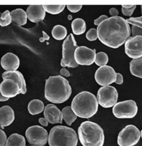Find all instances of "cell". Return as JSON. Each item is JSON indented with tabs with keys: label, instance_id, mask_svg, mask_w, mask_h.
I'll return each instance as SVG.
<instances>
[{
	"label": "cell",
	"instance_id": "cell-14",
	"mask_svg": "<svg viewBox=\"0 0 142 146\" xmlns=\"http://www.w3.org/2000/svg\"><path fill=\"white\" fill-rule=\"evenodd\" d=\"M0 92L4 98L9 99L21 94L18 85L11 79L4 80L0 84Z\"/></svg>",
	"mask_w": 142,
	"mask_h": 146
},
{
	"label": "cell",
	"instance_id": "cell-44",
	"mask_svg": "<svg viewBox=\"0 0 142 146\" xmlns=\"http://www.w3.org/2000/svg\"><path fill=\"white\" fill-rule=\"evenodd\" d=\"M72 18V16H71V15H68V19L69 20H71Z\"/></svg>",
	"mask_w": 142,
	"mask_h": 146
},
{
	"label": "cell",
	"instance_id": "cell-21",
	"mask_svg": "<svg viewBox=\"0 0 142 146\" xmlns=\"http://www.w3.org/2000/svg\"><path fill=\"white\" fill-rule=\"evenodd\" d=\"M45 106L43 102L38 99H34L30 102L28 110L32 115H38L44 111Z\"/></svg>",
	"mask_w": 142,
	"mask_h": 146
},
{
	"label": "cell",
	"instance_id": "cell-16",
	"mask_svg": "<svg viewBox=\"0 0 142 146\" xmlns=\"http://www.w3.org/2000/svg\"><path fill=\"white\" fill-rule=\"evenodd\" d=\"M1 65L6 71L17 70L20 65V61L18 57L14 53L8 52L2 57Z\"/></svg>",
	"mask_w": 142,
	"mask_h": 146
},
{
	"label": "cell",
	"instance_id": "cell-22",
	"mask_svg": "<svg viewBox=\"0 0 142 146\" xmlns=\"http://www.w3.org/2000/svg\"><path fill=\"white\" fill-rule=\"evenodd\" d=\"M130 70L133 76L142 78V56L131 61Z\"/></svg>",
	"mask_w": 142,
	"mask_h": 146
},
{
	"label": "cell",
	"instance_id": "cell-13",
	"mask_svg": "<svg viewBox=\"0 0 142 146\" xmlns=\"http://www.w3.org/2000/svg\"><path fill=\"white\" fill-rule=\"evenodd\" d=\"M125 53L128 57L137 59L142 56V36L130 37L125 44Z\"/></svg>",
	"mask_w": 142,
	"mask_h": 146
},
{
	"label": "cell",
	"instance_id": "cell-15",
	"mask_svg": "<svg viewBox=\"0 0 142 146\" xmlns=\"http://www.w3.org/2000/svg\"><path fill=\"white\" fill-rule=\"evenodd\" d=\"M44 117L51 124H62L63 120L61 111L54 104H48L45 107Z\"/></svg>",
	"mask_w": 142,
	"mask_h": 146
},
{
	"label": "cell",
	"instance_id": "cell-41",
	"mask_svg": "<svg viewBox=\"0 0 142 146\" xmlns=\"http://www.w3.org/2000/svg\"><path fill=\"white\" fill-rule=\"evenodd\" d=\"M109 13L112 17L117 16L118 14V11L115 8H112L109 10Z\"/></svg>",
	"mask_w": 142,
	"mask_h": 146
},
{
	"label": "cell",
	"instance_id": "cell-26",
	"mask_svg": "<svg viewBox=\"0 0 142 146\" xmlns=\"http://www.w3.org/2000/svg\"><path fill=\"white\" fill-rule=\"evenodd\" d=\"M67 31L65 26L58 25L53 27L52 31V35L54 39L57 40L64 39L67 36Z\"/></svg>",
	"mask_w": 142,
	"mask_h": 146
},
{
	"label": "cell",
	"instance_id": "cell-9",
	"mask_svg": "<svg viewBox=\"0 0 142 146\" xmlns=\"http://www.w3.org/2000/svg\"><path fill=\"white\" fill-rule=\"evenodd\" d=\"M118 96V92L114 87L103 86L98 91L96 98L100 106L105 108H109L116 104Z\"/></svg>",
	"mask_w": 142,
	"mask_h": 146
},
{
	"label": "cell",
	"instance_id": "cell-32",
	"mask_svg": "<svg viewBox=\"0 0 142 146\" xmlns=\"http://www.w3.org/2000/svg\"><path fill=\"white\" fill-rule=\"evenodd\" d=\"M131 31L133 36H142V28L133 25Z\"/></svg>",
	"mask_w": 142,
	"mask_h": 146
},
{
	"label": "cell",
	"instance_id": "cell-8",
	"mask_svg": "<svg viewBox=\"0 0 142 146\" xmlns=\"http://www.w3.org/2000/svg\"><path fill=\"white\" fill-rule=\"evenodd\" d=\"M138 108L135 101L127 100L116 103L113 107V115L118 119H131L137 115Z\"/></svg>",
	"mask_w": 142,
	"mask_h": 146
},
{
	"label": "cell",
	"instance_id": "cell-2",
	"mask_svg": "<svg viewBox=\"0 0 142 146\" xmlns=\"http://www.w3.org/2000/svg\"><path fill=\"white\" fill-rule=\"evenodd\" d=\"M71 93L72 89L69 82L62 76H50L46 80L45 97L52 103H64L69 98Z\"/></svg>",
	"mask_w": 142,
	"mask_h": 146
},
{
	"label": "cell",
	"instance_id": "cell-39",
	"mask_svg": "<svg viewBox=\"0 0 142 146\" xmlns=\"http://www.w3.org/2000/svg\"><path fill=\"white\" fill-rule=\"evenodd\" d=\"M60 74L64 77H69L70 76V73L67 69L63 68L60 70Z\"/></svg>",
	"mask_w": 142,
	"mask_h": 146
},
{
	"label": "cell",
	"instance_id": "cell-37",
	"mask_svg": "<svg viewBox=\"0 0 142 146\" xmlns=\"http://www.w3.org/2000/svg\"><path fill=\"white\" fill-rule=\"evenodd\" d=\"M124 82V78L122 74L120 73H116V79L115 83L118 85H122Z\"/></svg>",
	"mask_w": 142,
	"mask_h": 146
},
{
	"label": "cell",
	"instance_id": "cell-17",
	"mask_svg": "<svg viewBox=\"0 0 142 146\" xmlns=\"http://www.w3.org/2000/svg\"><path fill=\"white\" fill-rule=\"evenodd\" d=\"M3 80L11 79L16 82L20 89L21 94H26L27 88L26 80L21 72L18 70L9 71L3 72L2 75Z\"/></svg>",
	"mask_w": 142,
	"mask_h": 146
},
{
	"label": "cell",
	"instance_id": "cell-45",
	"mask_svg": "<svg viewBox=\"0 0 142 146\" xmlns=\"http://www.w3.org/2000/svg\"><path fill=\"white\" fill-rule=\"evenodd\" d=\"M141 137L142 139V129L141 131Z\"/></svg>",
	"mask_w": 142,
	"mask_h": 146
},
{
	"label": "cell",
	"instance_id": "cell-24",
	"mask_svg": "<svg viewBox=\"0 0 142 146\" xmlns=\"http://www.w3.org/2000/svg\"><path fill=\"white\" fill-rule=\"evenodd\" d=\"M5 146H26V141L23 136L14 133L8 139Z\"/></svg>",
	"mask_w": 142,
	"mask_h": 146
},
{
	"label": "cell",
	"instance_id": "cell-20",
	"mask_svg": "<svg viewBox=\"0 0 142 146\" xmlns=\"http://www.w3.org/2000/svg\"><path fill=\"white\" fill-rule=\"evenodd\" d=\"M12 20L20 26L26 25L27 22V13L24 10L17 9L11 12Z\"/></svg>",
	"mask_w": 142,
	"mask_h": 146
},
{
	"label": "cell",
	"instance_id": "cell-1",
	"mask_svg": "<svg viewBox=\"0 0 142 146\" xmlns=\"http://www.w3.org/2000/svg\"><path fill=\"white\" fill-rule=\"evenodd\" d=\"M98 38L104 45L113 48L122 46L130 37L129 23L120 16L108 18L97 28Z\"/></svg>",
	"mask_w": 142,
	"mask_h": 146
},
{
	"label": "cell",
	"instance_id": "cell-36",
	"mask_svg": "<svg viewBox=\"0 0 142 146\" xmlns=\"http://www.w3.org/2000/svg\"><path fill=\"white\" fill-rule=\"evenodd\" d=\"M108 18V17L106 15H101L98 19L95 20L94 21V24L95 25L98 26L103 21L105 20Z\"/></svg>",
	"mask_w": 142,
	"mask_h": 146
},
{
	"label": "cell",
	"instance_id": "cell-43",
	"mask_svg": "<svg viewBox=\"0 0 142 146\" xmlns=\"http://www.w3.org/2000/svg\"><path fill=\"white\" fill-rule=\"evenodd\" d=\"M122 6L123 8L128 9L133 8L134 6V5H122Z\"/></svg>",
	"mask_w": 142,
	"mask_h": 146
},
{
	"label": "cell",
	"instance_id": "cell-18",
	"mask_svg": "<svg viewBox=\"0 0 142 146\" xmlns=\"http://www.w3.org/2000/svg\"><path fill=\"white\" fill-rule=\"evenodd\" d=\"M26 12L28 19L34 23L42 21L46 17V12L42 5H30Z\"/></svg>",
	"mask_w": 142,
	"mask_h": 146
},
{
	"label": "cell",
	"instance_id": "cell-3",
	"mask_svg": "<svg viewBox=\"0 0 142 146\" xmlns=\"http://www.w3.org/2000/svg\"><path fill=\"white\" fill-rule=\"evenodd\" d=\"M98 103L96 96L91 92L83 91L74 97L71 108L78 117L89 119L93 117L98 110Z\"/></svg>",
	"mask_w": 142,
	"mask_h": 146
},
{
	"label": "cell",
	"instance_id": "cell-33",
	"mask_svg": "<svg viewBox=\"0 0 142 146\" xmlns=\"http://www.w3.org/2000/svg\"><path fill=\"white\" fill-rule=\"evenodd\" d=\"M136 8V5H134L133 8L131 9H125L122 7V13L125 16H130L132 15L135 10Z\"/></svg>",
	"mask_w": 142,
	"mask_h": 146
},
{
	"label": "cell",
	"instance_id": "cell-6",
	"mask_svg": "<svg viewBox=\"0 0 142 146\" xmlns=\"http://www.w3.org/2000/svg\"><path fill=\"white\" fill-rule=\"evenodd\" d=\"M78 47L74 35L72 34H69L62 44L61 67L75 68L78 66L75 59V51Z\"/></svg>",
	"mask_w": 142,
	"mask_h": 146
},
{
	"label": "cell",
	"instance_id": "cell-5",
	"mask_svg": "<svg viewBox=\"0 0 142 146\" xmlns=\"http://www.w3.org/2000/svg\"><path fill=\"white\" fill-rule=\"evenodd\" d=\"M48 141L50 146H77L78 138L76 132L73 129L57 125L50 130Z\"/></svg>",
	"mask_w": 142,
	"mask_h": 146
},
{
	"label": "cell",
	"instance_id": "cell-28",
	"mask_svg": "<svg viewBox=\"0 0 142 146\" xmlns=\"http://www.w3.org/2000/svg\"><path fill=\"white\" fill-rule=\"evenodd\" d=\"M108 61V56L105 52H100L96 53L94 62L97 66L100 67L106 66Z\"/></svg>",
	"mask_w": 142,
	"mask_h": 146
},
{
	"label": "cell",
	"instance_id": "cell-38",
	"mask_svg": "<svg viewBox=\"0 0 142 146\" xmlns=\"http://www.w3.org/2000/svg\"><path fill=\"white\" fill-rule=\"evenodd\" d=\"M38 121L42 126L44 127H47L48 126V121L45 118L41 117L39 119Z\"/></svg>",
	"mask_w": 142,
	"mask_h": 146
},
{
	"label": "cell",
	"instance_id": "cell-29",
	"mask_svg": "<svg viewBox=\"0 0 142 146\" xmlns=\"http://www.w3.org/2000/svg\"><path fill=\"white\" fill-rule=\"evenodd\" d=\"M12 18L11 12L9 10L3 13L0 17V26L5 27L9 25L12 22Z\"/></svg>",
	"mask_w": 142,
	"mask_h": 146
},
{
	"label": "cell",
	"instance_id": "cell-40",
	"mask_svg": "<svg viewBox=\"0 0 142 146\" xmlns=\"http://www.w3.org/2000/svg\"><path fill=\"white\" fill-rule=\"evenodd\" d=\"M42 34H43V37L40 38V41L41 42H43L45 40H48L50 38V37L49 36L45 31H42Z\"/></svg>",
	"mask_w": 142,
	"mask_h": 146
},
{
	"label": "cell",
	"instance_id": "cell-10",
	"mask_svg": "<svg viewBox=\"0 0 142 146\" xmlns=\"http://www.w3.org/2000/svg\"><path fill=\"white\" fill-rule=\"evenodd\" d=\"M48 133L43 127L39 125L31 126L26 131L27 141L35 146H45L48 140Z\"/></svg>",
	"mask_w": 142,
	"mask_h": 146
},
{
	"label": "cell",
	"instance_id": "cell-35",
	"mask_svg": "<svg viewBox=\"0 0 142 146\" xmlns=\"http://www.w3.org/2000/svg\"><path fill=\"white\" fill-rule=\"evenodd\" d=\"M67 8L69 11L73 13H76L81 10L82 5H67Z\"/></svg>",
	"mask_w": 142,
	"mask_h": 146
},
{
	"label": "cell",
	"instance_id": "cell-11",
	"mask_svg": "<svg viewBox=\"0 0 142 146\" xmlns=\"http://www.w3.org/2000/svg\"><path fill=\"white\" fill-rule=\"evenodd\" d=\"M116 73L111 66H104L99 67L95 74V79L98 85L108 86L115 82Z\"/></svg>",
	"mask_w": 142,
	"mask_h": 146
},
{
	"label": "cell",
	"instance_id": "cell-12",
	"mask_svg": "<svg viewBox=\"0 0 142 146\" xmlns=\"http://www.w3.org/2000/svg\"><path fill=\"white\" fill-rule=\"evenodd\" d=\"M95 50L86 46H79L75 52V59L78 65L89 66L93 64L95 60Z\"/></svg>",
	"mask_w": 142,
	"mask_h": 146
},
{
	"label": "cell",
	"instance_id": "cell-46",
	"mask_svg": "<svg viewBox=\"0 0 142 146\" xmlns=\"http://www.w3.org/2000/svg\"><path fill=\"white\" fill-rule=\"evenodd\" d=\"M141 13L142 14V5H141Z\"/></svg>",
	"mask_w": 142,
	"mask_h": 146
},
{
	"label": "cell",
	"instance_id": "cell-7",
	"mask_svg": "<svg viewBox=\"0 0 142 146\" xmlns=\"http://www.w3.org/2000/svg\"><path fill=\"white\" fill-rule=\"evenodd\" d=\"M141 137V132L136 126L128 125L119 132L117 143L119 146H133L136 145Z\"/></svg>",
	"mask_w": 142,
	"mask_h": 146
},
{
	"label": "cell",
	"instance_id": "cell-34",
	"mask_svg": "<svg viewBox=\"0 0 142 146\" xmlns=\"http://www.w3.org/2000/svg\"><path fill=\"white\" fill-rule=\"evenodd\" d=\"M7 139L5 132L0 129V146H5Z\"/></svg>",
	"mask_w": 142,
	"mask_h": 146
},
{
	"label": "cell",
	"instance_id": "cell-19",
	"mask_svg": "<svg viewBox=\"0 0 142 146\" xmlns=\"http://www.w3.org/2000/svg\"><path fill=\"white\" fill-rule=\"evenodd\" d=\"M15 120V113L11 107L8 106L0 108V127L3 128L11 125Z\"/></svg>",
	"mask_w": 142,
	"mask_h": 146
},
{
	"label": "cell",
	"instance_id": "cell-27",
	"mask_svg": "<svg viewBox=\"0 0 142 146\" xmlns=\"http://www.w3.org/2000/svg\"><path fill=\"white\" fill-rule=\"evenodd\" d=\"M46 12L56 15L61 13L64 10L65 5H42Z\"/></svg>",
	"mask_w": 142,
	"mask_h": 146
},
{
	"label": "cell",
	"instance_id": "cell-4",
	"mask_svg": "<svg viewBox=\"0 0 142 146\" xmlns=\"http://www.w3.org/2000/svg\"><path fill=\"white\" fill-rule=\"evenodd\" d=\"M78 135L83 146H103L104 143L103 129L92 121H87L81 123L78 129Z\"/></svg>",
	"mask_w": 142,
	"mask_h": 146
},
{
	"label": "cell",
	"instance_id": "cell-31",
	"mask_svg": "<svg viewBox=\"0 0 142 146\" xmlns=\"http://www.w3.org/2000/svg\"><path fill=\"white\" fill-rule=\"evenodd\" d=\"M126 21L129 24L142 28V16L137 18H130L126 20Z\"/></svg>",
	"mask_w": 142,
	"mask_h": 146
},
{
	"label": "cell",
	"instance_id": "cell-42",
	"mask_svg": "<svg viewBox=\"0 0 142 146\" xmlns=\"http://www.w3.org/2000/svg\"><path fill=\"white\" fill-rule=\"evenodd\" d=\"M9 99L6 98H4L3 96L1 94V92H0V102H5L8 101Z\"/></svg>",
	"mask_w": 142,
	"mask_h": 146
},
{
	"label": "cell",
	"instance_id": "cell-30",
	"mask_svg": "<svg viewBox=\"0 0 142 146\" xmlns=\"http://www.w3.org/2000/svg\"><path fill=\"white\" fill-rule=\"evenodd\" d=\"M86 37L87 39L90 41L96 40L98 38L97 30L94 28L90 29L87 33Z\"/></svg>",
	"mask_w": 142,
	"mask_h": 146
},
{
	"label": "cell",
	"instance_id": "cell-25",
	"mask_svg": "<svg viewBox=\"0 0 142 146\" xmlns=\"http://www.w3.org/2000/svg\"><path fill=\"white\" fill-rule=\"evenodd\" d=\"M61 112L63 116V119L68 126H71L77 118V116L75 114L70 106H66L63 108L61 110Z\"/></svg>",
	"mask_w": 142,
	"mask_h": 146
},
{
	"label": "cell",
	"instance_id": "cell-47",
	"mask_svg": "<svg viewBox=\"0 0 142 146\" xmlns=\"http://www.w3.org/2000/svg\"></svg>",
	"mask_w": 142,
	"mask_h": 146
},
{
	"label": "cell",
	"instance_id": "cell-23",
	"mask_svg": "<svg viewBox=\"0 0 142 146\" xmlns=\"http://www.w3.org/2000/svg\"><path fill=\"white\" fill-rule=\"evenodd\" d=\"M71 29L75 35H81L85 33L86 30V23L83 19L77 18L71 23Z\"/></svg>",
	"mask_w": 142,
	"mask_h": 146
}]
</instances>
